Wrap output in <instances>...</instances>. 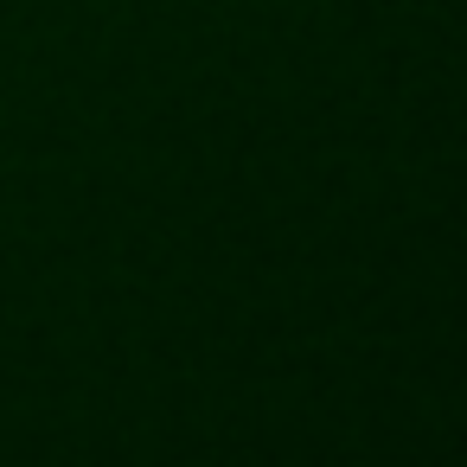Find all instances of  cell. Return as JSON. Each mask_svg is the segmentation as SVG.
<instances>
[]
</instances>
